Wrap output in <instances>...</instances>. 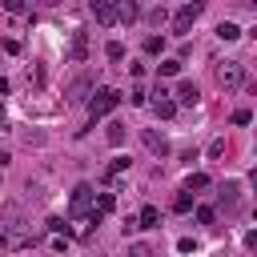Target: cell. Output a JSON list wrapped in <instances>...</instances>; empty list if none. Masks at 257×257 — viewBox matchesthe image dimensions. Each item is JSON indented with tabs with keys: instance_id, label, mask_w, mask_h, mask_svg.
Here are the masks:
<instances>
[{
	"instance_id": "obj_24",
	"label": "cell",
	"mask_w": 257,
	"mask_h": 257,
	"mask_svg": "<svg viewBox=\"0 0 257 257\" xmlns=\"http://www.w3.org/2000/svg\"><path fill=\"white\" fill-rule=\"evenodd\" d=\"M169 20V12H165V4H157L153 12H149V24H165Z\"/></svg>"
},
{
	"instance_id": "obj_22",
	"label": "cell",
	"mask_w": 257,
	"mask_h": 257,
	"mask_svg": "<svg viewBox=\"0 0 257 257\" xmlns=\"http://www.w3.org/2000/svg\"><path fill=\"white\" fill-rule=\"evenodd\" d=\"M197 221H201V225H213V221H217V209H213V205H201V209H197Z\"/></svg>"
},
{
	"instance_id": "obj_20",
	"label": "cell",
	"mask_w": 257,
	"mask_h": 257,
	"mask_svg": "<svg viewBox=\"0 0 257 257\" xmlns=\"http://www.w3.org/2000/svg\"><path fill=\"white\" fill-rule=\"evenodd\" d=\"M157 72H161V76H177V72H181V60H161Z\"/></svg>"
},
{
	"instance_id": "obj_9",
	"label": "cell",
	"mask_w": 257,
	"mask_h": 257,
	"mask_svg": "<svg viewBox=\"0 0 257 257\" xmlns=\"http://www.w3.org/2000/svg\"><path fill=\"white\" fill-rule=\"evenodd\" d=\"M112 8H116V24H133V20H141L137 0H112Z\"/></svg>"
},
{
	"instance_id": "obj_14",
	"label": "cell",
	"mask_w": 257,
	"mask_h": 257,
	"mask_svg": "<svg viewBox=\"0 0 257 257\" xmlns=\"http://www.w3.org/2000/svg\"><path fill=\"white\" fill-rule=\"evenodd\" d=\"M124 169H128V157H112V161H108V169H104V177L112 181V177H120Z\"/></svg>"
},
{
	"instance_id": "obj_33",
	"label": "cell",
	"mask_w": 257,
	"mask_h": 257,
	"mask_svg": "<svg viewBox=\"0 0 257 257\" xmlns=\"http://www.w3.org/2000/svg\"><path fill=\"white\" fill-rule=\"evenodd\" d=\"M40 4H44V8H56V4H60V0H40Z\"/></svg>"
},
{
	"instance_id": "obj_27",
	"label": "cell",
	"mask_w": 257,
	"mask_h": 257,
	"mask_svg": "<svg viewBox=\"0 0 257 257\" xmlns=\"http://www.w3.org/2000/svg\"><path fill=\"white\" fill-rule=\"evenodd\" d=\"M0 8H4V12H20V8H24V0H0Z\"/></svg>"
},
{
	"instance_id": "obj_12",
	"label": "cell",
	"mask_w": 257,
	"mask_h": 257,
	"mask_svg": "<svg viewBox=\"0 0 257 257\" xmlns=\"http://www.w3.org/2000/svg\"><path fill=\"white\" fill-rule=\"evenodd\" d=\"M157 221H161V213H157L153 205H145L141 217H137V229H157Z\"/></svg>"
},
{
	"instance_id": "obj_25",
	"label": "cell",
	"mask_w": 257,
	"mask_h": 257,
	"mask_svg": "<svg viewBox=\"0 0 257 257\" xmlns=\"http://www.w3.org/2000/svg\"><path fill=\"white\" fill-rule=\"evenodd\" d=\"M221 205H237V185H225L221 189Z\"/></svg>"
},
{
	"instance_id": "obj_5",
	"label": "cell",
	"mask_w": 257,
	"mask_h": 257,
	"mask_svg": "<svg viewBox=\"0 0 257 257\" xmlns=\"http://www.w3.org/2000/svg\"><path fill=\"white\" fill-rule=\"evenodd\" d=\"M92 197H96L92 185H76V189H72V201H68V213H72V217H84V213L92 209Z\"/></svg>"
},
{
	"instance_id": "obj_4",
	"label": "cell",
	"mask_w": 257,
	"mask_h": 257,
	"mask_svg": "<svg viewBox=\"0 0 257 257\" xmlns=\"http://www.w3.org/2000/svg\"><path fill=\"white\" fill-rule=\"evenodd\" d=\"M141 141H145V149H149L153 157H161V161H165V157L173 153L169 137H165V133H157V128H145V133H141Z\"/></svg>"
},
{
	"instance_id": "obj_1",
	"label": "cell",
	"mask_w": 257,
	"mask_h": 257,
	"mask_svg": "<svg viewBox=\"0 0 257 257\" xmlns=\"http://www.w3.org/2000/svg\"><path fill=\"white\" fill-rule=\"evenodd\" d=\"M116 104H120V92H116V88H92V96H88V116H92V124H96L100 116H108Z\"/></svg>"
},
{
	"instance_id": "obj_16",
	"label": "cell",
	"mask_w": 257,
	"mask_h": 257,
	"mask_svg": "<svg viewBox=\"0 0 257 257\" xmlns=\"http://www.w3.org/2000/svg\"><path fill=\"white\" fill-rule=\"evenodd\" d=\"M128 257H157V249H153L149 241H133V245H128Z\"/></svg>"
},
{
	"instance_id": "obj_28",
	"label": "cell",
	"mask_w": 257,
	"mask_h": 257,
	"mask_svg": "<svg viewBox=\"0 0 257 257\" xmlns=\"http://www.w3.org/2000/svg\"><path fill=\"white\" fill-rule=\"evenodd\" d=\"M133 104H149V96H145V88H133V96H128Z\"/></svg>"
},
{
	"instance_id": "obj_23",
	"label": "cell",
	"mask_w": 257,
	"mask_h": 257,
	"mask_svg": "<svg viewBox=\"0 0 257 257\" xmlns=\"http://www.w3.org/2000/svg\"><path fill=\"white\" fill-rule=\"evenodd\" d=\"M104 52H108V60H124V44H120V40H108Z\"/></svg>"
},
{
	"instance_id": "obj_7",
	"label": "cell",
	"mask_w": 257,
	"mask_h": 257,
	"mask_svg": "<svg viewBox=\"0 0 257 257\" xmlns=\"http://www.w3.org/2000/svg\"><path fill=\"white\" fill-rule=\"evenodd\" d=\"M88 12L96 16V24H104V28H112L116 24V8H112V0H92L88 4Z\"/></svg>"
},
{
	"instance_id": "obj_3",
	"label": "cell",
	"mask_w": 257,
	"mask_h": 257,
	"mask_svg": "<svg viewBox=\"0 0 257 257\" xmlns=\"http://www.w3.org/2000/svg\"><path fill=\"white\" fill-rule=\"evenodd\" d=\"M217 84H221V88H241V84H245V64H241V60L217 64Z\"/></svg>"
},
{
	"instance_id": "obj_19",
	"label": "cell",
	"mask_w": 257,
	"mask_h": 257,
	"mask_svg": "<svg viewBox=\"0 0 257 257\" xmlns=\"http://www.w3.org/2000/svg\"><path fill=\"white\" fill-rule=\"evenodd\" d=\"M145 52H149V56L165 52V36H149V40H145Z\"/></svg>"
},
{
	"instance_id": "obj_26",
	"label": "cell",
	"mask_w": 257,
	"mask_h": 257,
	"mask_svg": "<svg viewBox=\"0 0 257 257\" xmlns=\"http://www.w3.org/2000/svg\"><path fill=\"white\" fill-rule=\"evenodd\" d=\"M249 120H253L249 108H237V112H233V124H249Z\"/></svg>"
},
{
	"instance_id": "obj_32",
	"label": "cell",
	"mask_w": 257,
	"mask_h": 257,
	"mask_svg": "<svg viewBox=\"0 0 257 257\" xmlns=\"http://www.w3.org/2000/svg\"><path fill=\"white\" fill-rule=\"evenodd\" d=\"M4 245H8V233H4V229H0V249H4Z\"/></svg>"
},
{
	"instance_id": "obj_13",
	"label": "cell",
	"mask_w": 257,
	"mask_h": 257,
	"mask_svg": "<svg viewBox=\"0 0 257 257\" xmlns=\"http://www.w3.org/2000/svg\"><path fill=\"white\" fill-rule=\"evenodd\" d=\"M217 36H221V40H237V36H241V28H237L233 20H221V24H217Z\"/></svg>"
},
{
	"instance_id": "obj_18",
	"label": "cell",
	"mask_w": 257,
	"mask_h": 257,
	"mask_svg": "<svg viewBox=\"0 0 257 257\" xmlns=\"http://www.w3.org/2000/svg\"><path fill=\"white\" fill-rule=\"evenodd\" d=\"M108 145H124V124H120V120L108 124Z\"/></svg>"
},
{
	"instance_id": "obj_31",
	"label": "cell",
	"mask_w": 257,
	"mask_h": 257,
	"mask_svg": "<svg viewBox=\"0 0 257 257\" xmlns=\"http://www.w3.org/2000/svg\"><path fill=\"white\" fill-rule=\"evenodd\" d=\"M4 92H8V80H4V76H0V96H4Z\"/></svg>"
},
{
	"instance_id": "obj_15",
	"label": "cell",
	"mask_w": 257,
	"mask_h": 257,
	"mask_svg": "<svg viewBox=\"0 0 257 257\" xmlns=\"http://www.w3.org/2000/svg\"><path fill=\"white\" fill-rule=\"evenodd\" d=\"M193 189H209V173H189V181H185V193H193Z\"/></svg>"
},
{
	"instance_id": "obj_6",
	"label": "cell",
	"mask_w": 257,
	"mask_h": 257,
	"mask_svg": "<svg viewBox=\"0 0 257 257\" xmlns=\"http://www.w3.org/2000/svg\"><path fill=\"white\" fill-rule=\"evenodd\" d=\"M84 56H88V32H72V44H68V64H84Z\"/></svg>"
},
{
	"instance_id": "obj_29",
	"label": "cell",
	"mask_w": 257,
	"mask_h": 257,
	"mask_svg": "<svg viewBox=\"0 0 257 257\" xmlns=\"http://www.w3.org/2000/svg\"><path fill=\"white\" fill-rule=\"evenodd\" d=\"M177 249H181V253H193L197 245H193V237H181V241H177Z\"/></svg>"
},
{
	"instance_id": "obj_8",
	"label": "cell",
	"mask_w": 257,
	"mask_h": 257,
	"mask_svg": "<svg viewBox=\"0 0 257 257\" xmlns=\"http://www.w3.org/2000/svg\"><path fill=\"white\" fill-rule=\"evenodd\" d=\"M92 88H96V84H92V76H76V80L68 84V100H72V104H80V100H88V96H92Z\"/></svg>"
},
{
	"instance_id": "obj_17",
	"label": "cell",
	"mask_w": 257,
	"mask_h": 257,
	"mask_svg": "<svg viewBox=\"0 0 257 257\" xmlns=\"http://www.w3.org/2000/svg\"><path fill=\"white\" fill-rule=\"evenodd\" d=\"M92 201H96V213H112V209H116V197H112V193H100V197H92Z\"/></svg>"
},
{
	"instance_id": "obj_30",
	"label": "cell",
	"mask_w": 257,
	"mask_h": 257,
	"mask_svg": "<svg viewBox=\"0 0 257 257\" xmlns=\"http://www.w3.org/2000/svg\"><path fill=\"white\" fill-rule=\"evenodd\" d=\"M8 161H12V157H8V153H4V149H0V169H4V165H8Z\"/></svg>"
},
{
	"instance_id": "obj_2",
	"label": "cell",
	"mask_w": 257,
	"mask_h": 257,
	"mask_svg": "<svg viewBox=\"0 0 257 257\" xmlns=\"http://www.w3.org/2000/svg\"><path fill=\"white\" fill-rule=\"evenodd\" d=\"M201 12H205V4H201V0L181 4V8H177V16H173V32H177V36H185V32H189V28L201 20Z\"/></svg>"
},
{
	"instance_id": "obj_34",
	"label": "cell",
	"mask_w": 257,
	"mask_h": 257,
	"mask_svg": "<svg viewBox=\"0 0 257 257\" xmlns=\"http://www.w3.org/2000/svg\"><path fill=\"white\" fill-rule=\"evenodd\" d=\"M0 116H4V108H0Z\"/></svg>"
},
{
	"instance_id": "obj_21",
	"label": "cell",
	"mask_w": 257,
	"mask_h": 257,
	"mask_svg": "<svg viewBox=\"0 0 257 257\" xmlns=\"http://www.w3.org/2000/svg\"><path fill=\"white\" fill-rule=\"evenodd\" d=\"M173 209H177V213H189V209H193V197L181 189V193H177V201H173Z\"/></svg>"
},
{
	"instance_id": "obj_11",
	"label": "cell",
	"mask_w": 257,
	"mask_h": 257,
	"mask_svg": "<svg viewBox=\"0 0 257 257\" xmlns=\"http://www.w3.org/2000/svg\"><path fill=\"white\" fill-rule=\"evenodd\" d=\"M153 96H157V100H153V112H157V116H161V120H169V116H173V112H177V104H173V100H169V96H165V92H153Z\"/></svg>"
},
{
	"instance_id": "obj_10",
	"label": "cell",
	"mask_w": 257,
	"mask_h": 257,
	"mask_svg": "<svg viewBox=\"0 0 257 257\" xmlns=\"http://www.w3.org/2000/svg\"><path fill=\"white\" fill-rule=\"evenodd\" d=\"M173 96H177V104H197V100H201V92H197V84H193V80H181Z\"/></svg>"
}]
</instances>
